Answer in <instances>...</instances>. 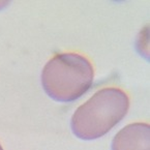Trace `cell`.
Wrapping results in <instances>:
<instances>
[{
  "instance_id": "obj_1",
  "label": "cell",
  "mask_w": 150,
  "mask_h": 150,
  "mask_svg": "<svg viewBox=\"0 0 150 150\" xmlns=\"http://www.w3.org/2000/svg\"><path fill=\"white\" fill-rule=\"evenodd\" d=\"M128 109L129 98L123 90L103 88L76 110L71 120V132L82 140L98 139L123 119Z\"/></svg>"
},
{
  "instance_id": "obj_2",
  "label": "cell",
  "mask_w": 150,
  "mask_h": 150,
  "mask_svg": "<svg viewBox=\"0 0 150 150\" xmlns=\"http://www.w3.org/2000/svg\"><path fill=\"white\" fill-rule=\"evenodd\" d=\"M94 79L91 62L77 53L56 54L42 71V85L52 99L75 102L90 89Z\"/></svg>"
},
{
  "instance_id": "obj_3",
  "label": "cell",
  "mask_w": 150,
  "mask_h": 150,
  "mask_svg": "<svg viewBox=\"0 0 150 150\" xmlns=\"http://www.w3.org/2000/svg\"><path fill=\"white\" fill-rule=\"evenodd\" d=\"M112 150H150V125L135 122L124 126L115 135Z\"/></svg>"
},
{
  "instance_id": "obj_4",
  "label": "cell",
  "mask_w": 150,
  "mask_h": 150,
  "mask_svg": "<svg viewBox=\"0 0 150 150\" xmlns=\"http://www.w3.org/2000/svg\"><path fill=\"white\" fill-rule=\"evenodd\" d=\"M0 150H3V148L1 147V145H0Z\"/></svg>"
}]
</instances>
